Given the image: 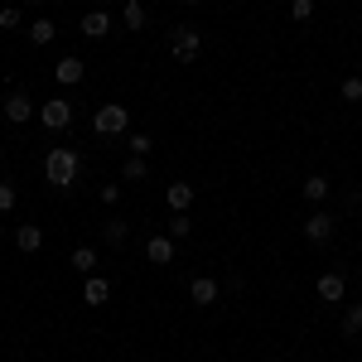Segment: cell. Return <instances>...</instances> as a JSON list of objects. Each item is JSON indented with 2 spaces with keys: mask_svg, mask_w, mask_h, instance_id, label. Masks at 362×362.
Instances as JSON below:
<instances>
[{
  "mask_svg": "<svg viewBox=\"0 0 362 362\" xmlns=\"http://www.w3.org/2000/svg\"><path fill=\"white\" fill-rule=\"evenodd\" d=\"M39 121H44V131H68V126H73V102H68V97H49V102H44V107H39Z\"/></svg>",
  "mask_w": 362,
  "mask_h": 362,
  "instance_id": "4",
  "label": "cell"
},
{
  "mask_svg": "<svg viewBox=\"0 0 362 362\" xmlns=\"http://www.w3.org/2000/svg\"><path fill=\"white\" fill-rule=\"evenodd\" d=\"M290 20L295 25H309L314 20V0H290Z\"/></svg>",
  "mask_w": 362,
  "mask_h": 362,
  "instance_id": "20",
  "label": "cell"
},
{
  "mask_svg": "<svg viewBox=\"0 0 362 362\" xmlns=\"http://www.w3.org/2000/svg\"><path fill=\"white\" fill-rule=\"evenodd\" d=\"M83 68H87L83 58H78V54H68V58H58L54 78H58V83H63V87H78V83H83Z\"/></svg>",
  "mask_w": 362,
  "mask_h": 362,
  "instance_id": "10",
  "label": "cell"
},
{
  "mask_svg": "<svg viewBox=\"0 0 362 362\" xmlns=\"http://www.w3.org/2000/svg\"><path fill=\"white\" fill-rule=\"evenodd\" d=\"M145 261H150V266H174V237H169V232L150 237V242H145Z\"/></svg>",
  "mask_w": 362,
  "mask_h": 362,
  "instance_id": "8",
  "label": "cell"
},
{
  "mask_svg": "<svg viewBox=\"0 0 362 362\" xmlns=\"http://www.w3.org/2000/svg\"><path fill=\"white\" fill-rule=\"evenodd\" d=\"M169 208H174V213H189V208H194V184H184V179L169 184Z\"/></svg>",
  "mask_w": 362,
  "mask_h": 362,
  "instance_id": "14",
  "label": "cell"
},
{
  "mask_svg": "<svg viewBox=\"0 0 362 362\" xmlns=\"http://www.w3.org/2000/svg\"><path fill=\"white\" fill-rule=\"evenodd\" d=\"M121 198V184H102V203H116Z\"/></svg>",
  "mask_w": 362,
  "mask_h": 362,
  "instance_id": "28",
  "label": "cell"
},
{
  "mask_svg": "<svg viewBox=\"0 0 362 362\" xmlns=\"http://www.w3.org/2000/svg\"><path fill=\"white\" fill-rule=\"evenodd\" d=\"M145 174H150V165H145L140 155H131V160H126V179H131V184H140Z\"/></svg>",
  "mask_w": 362,
  "mask_h": 362,
  "instance_id": "22",
  "label": "cell"
},
{
  "mask_svg": "<svg viewBox=\"0 0 362 362\" xmlns=\"http://www.w3.org/2000/svg\"><path fill=\"white\" fill-rule=\"evenodd\" d=\"M15 247L25 251V256H34V251L44 247V227H34V223H20V227H15Z\"/></svg>",
  "mask_w": 362,
  "mask_h": 362,
  "instance_id": "11",
  "label": "cell"
},
{
  "mask_svg": "<svg viewBox=\"0 0 362 362\" xmlns=\"http://www.w3.org/2000/svg\"><path fill=\"white\" fill-rule=\"evenodd\" d=\"M121 20H126V29H145V20H150V15H145V5H140V0H126Z\"/></svg>",
  "mask_w": 362,
  "mask_h": 362,
  "instance_id": "18",
  "label": "cell"
},
{
  "mask_svg": "<svg viewBox=\"0 0 362 362\" xmlns=\"http://www.w3.org/2000/svg\"><path fill=\"white\" fill-rule=\"evenodd\" d=\"M25 5H44V0H25Z\"/></svg>",
  "mask_w": 362,
  "mask_h": 362,
  "instance_id": "30",
  "label": "cell"
},
{
  "mask_svg": "<svg viewBox=\"0 0 362 362\" xmlns=\"http://www.w3.org/2000/svg\"><path fill=\"white\" fill-rule=\"evenodd\" d=\"M329 189H334V184H329L324 174H309V179H305V198H309V203H324Z\"/></svg>",
  "mask_w": 362,
  "mask_h": 362,
  "instance_id": "16",
  "label": "cell"
},
{
  "mask_svg": "<svg viewBox=\"0 0 362 362\" xmlns=\"http://www.w3.org/2000/svg\"><path fill=\"white\" fill-rule=\"evenodd\" d=\"M15 184H0V213H10V208H15Z\"/></svg>",
  "mask_w": 362,
  "mask_h": 362,
  "instance_id": "26",
  "label": "cell"
},
{
  "mask_svg": "<svg viewBox=\"0 0 362 362\" xmlns=\"http://www.w3.org/2000/svg\"><path fill=\"white\" fill-rule=\"evenodd\" d=\"M83 300L92 309L107 305V300H112V280H107V276H83Z\"/></svg>",
  "mask_w": 362,
  "mask_h": 362,
  "instance_id": "9",
  "label": "cell"
},
{
  "mask_svg": "<svg viewBox=\"0 0 362 362\" xmlns=\"http://www.w3.org/2000/svg\"><path fill=\"white\" fill-rule=\"evenodd\" d=\"M54 20H34V25H29V44H39V49H44V44H54Z\"/></svg>",
  "mask_w": 362,
  "mask_h": 362,
  "instance_id": "17",
  "label": "cell"
},
{
  "mask_svg": "<svg viewBox=\"0 0 362 362\" xmlns=\"http://www.w3.org/2000/svg\"><path fill=\"white\" fill-rule=\"evenodd\" d=\"M0 237H5V223H0Z\"/></svg>",
  "mask_w": 362,
  "mask_h": 362,
  "instance_id": "31",
  "label": "cell"
},
{
  "mask_svg": "<svg viewBox=\"0 0 362 362\" xmlns=\"http://www.w3.org/2000/svg\"><path fill=\"white\" fill-rule=\"evenodd\" d=\"M44 174H49L54 189H73V184L83 179V155H78L73 145H54L49 160H44Z\"/></svg>",
  "mask_w": 362,
  "mask_h": 362,
  "instance_id": "1",
  "label": "cell"
},
{
  "mask_svg": "<svg viewBox=\"0 0 362 362\" xmlns=\"http://www.w3.org/2000/svg\"><path fill=\"white\" fill-rule=\"evenodd\" d=\"M179 5H203V0H179Z\"/></svg>",
  "mask_w": 362,
  "mask_h": 362,
  "instance_id": "29",
  "label": "cell"
},
{
  "mask_svg": "<svg viewBox=\"0 0 362 362\" xmlns=\"http://www.w3.org/2000/svg\"><path fill=\"white\" fill-rule=\"evenodd\" d=\"M314 295H319L324 305H338V300L348 295V280L338 276V271H324V276H319V285H314Z\"/></svg>",
  "mask_w": 362,
  "mask_h": 362,
  "instance_id": "7",
  "label": "cell"
},
{
  "mask_svg": "<svg viewBox=\"0 0 362 362\" xmlns=\"http://www.w3.org/2000/svg\"><path fill=\"white\" fill-rule=\"evenodd\" d=\"M0 73H5V63H0Z\"/></svg>",
  "mask_w": 362,
  "mask_h": 362,
  "instance_id": "34",
  "label": "cell"
},
{
  "mask_svg": "<svg viewBox=\"0 0 362 362\" xmlns=\"http://www.w3.org/2000/svg\"><path fill=\"white\" fill-rule=\"evenodd\" d=\"M150 150H155V140L145 136V131H136V136H131V155H140V160H145Z\"/></svg>",
  "mask_w": 362,
  "mask_h": 362,
  "instance_id": "23",
  "label": "cell"
},
{
  "mask_svg": "<svg viewBox=\"0 0 362 362\" xmlns=\"http://www.w3.org/2000/svg\"><path fill=\"white\" fill-rule=\"evenodd\" d=\"M0 160H5V150H0Z\"/></svg>",
  "mask_w": 362,
  "mask_h": 362,
  "instance_id": "33",
  "label": "cell"
},
{
  "mask_svg": "<svg viewBox=\"0 0 362 362\" xmlns=\"http://www.w3.org/2000/svg\"><path fill=\"white\" fill-rule=\"evenodd\" d=\"M107 242L121 247V242H126V223H107Z\"/></svg>",
  "mask_w": 362,
  "mask_h": 362,
  "instance_id": "27",
  "label": "cell"
},
{
  "mask_svg": "<svg viewBox=\"0 0 362 362\" xmlns=\"http://www.w3.org/2000/svg\"><path fill=\"white\" fill-rule=\"evenodd\" d=\"M218 295H223V285H218V280H208V276H194V280H189V300H194L198 309L218 305Z\"/></svg>",
  "mask_w": 362,
  "mask_h": 362,
  "instance_id": "6",
  "label": "cell"
},
{
  "mask_svg": "<svg viewBox=\"0 0 362 362\" xmlns=\"http://www.w3.org/2000/svg\"><path fill=\"white\" fill-rule=\"evenodd\" d=\"M305 237L309 242H329V237H334V218H329V213H309L305 218Z\"/></svg>",
  "mask_w": 362,
  "mask_h": 362,
  "instance_id": "13",
  "label": "cell"
},
{
  "mask_svg": "<svg viewBox=\"0 0 362 362\" xmlns=\"http://www.w3.org/2000/svg\"><path fill=\"white\" fill-rule=\"evenodd\" d=\"M189 232H194V218H189V213H174V223H169V237L179 242V237H189Z\"/></svg>",
  "mask_w": 362,
  "mask_h": 362,
  "instance_id": "21",
  "label": "cell"
},
{
  "mask_svg": "<svg viewBox=\"0 0 362 362\" xmlns=\"http://www.w3.org/2000/svg\"><path fill=\"white\" fill-rule=\"evenodd\" d=\"M169 54H174V63H194L203 54V34L194 25H174L169 29Z\"/></svg>",
  "mask_w": 362,
  "mask_h": 362,
  "instance_id": "2",
  "label": "cell"
},
{
  "mask_svg": "<svg viewBox=\"0 0 362 362\" xmlns=\"http://www.w3.org/2000/svg\"><path fill=\"white\" fill-rule=\"evenodd\" d=\"M83 34L87 39H107V34H112V15H107V10H87L83 15Z\"/></svg>",
  "mask_w": 362,
  "mask_h": 362,
  "instance_id": "12",
  "label": "cell"
},
{
  "mask_svg": "<svg viewBox=\"0 0 362 362\" xmlns=\"http://www.w3.org/2000/svg\"><path fill=\"white\" fill-rule=\"evenodd\" d=\"M0 116H5L10 126H20V121H29V116H39V107L29 102L25 92H10V97H5V107H0Z\"/></svg>",
  "mask_w": 362,
  "mask_h": 362,
  "instance_id": "5",
  "label": "cell"
},
{
  "mask_svg": "<svg viewBox=\"0 0 362 362\" xmlns=\"http://www.w3.org/2000/svg\"><path fill=\"white\" fill-rule=\"evenodd\" d=\"M271 362H285V358H271Z\"/></svg>",
  "mask_w": 362,
  "mask_h": 362,
  "instance_id": "32",
  "label": "cell"
},
{
  "mask_svg": "<svg viewBox=\"0 0 362 362\" xmlns=\"http://www.w3.org/2000/svg\"><path fill=\"white\" fill-rule=\"evenodd\" d=\"M338 92H343V102H362V78H343Z\"/></svg>",
  "mask_w": 362,
  "mask_h": 362,
  "instance_id": "24",
  "label": "cell"
},
{
  "mask_svg": "<svg viewBox=\"0 0 362 362\" xmlns=\"http://www.w3.org/2000/svg\"><path fill=\"white\" fill-rule=\"evenodd\" d=\"M343 334L348 338L362 334V305H348V314H343Z\"/></svg>",
  "mask_w": 362,
  "mask_h": 362,
  "instance_id": "19",
  "label": "cell"
},
{
  "mask_svg": "<svg viewBox=\"0 0 362 362\" xmlns=\"http://www.w3.org/2000/svg\"><path fill=\"white\" fill-rule=\"evenodd\" d=\"M0 25H5V29H20V5H5V10H0Z\"/></svg>",
  "mask_w": 362,
  "mask_h": 362,
  "instance_id": "25",
  "label": "cell"
},
{
  "mask_svg": "<svg viewBox=\"0 0 362 362\" xmlns=\"http://www.w3.org/2000/svg\"><path fill=\"white\" fill-rule=\"evenodd\" d=\"M68 266H73L78 276H97V251H92V247H78L73 256H68Z\"/></svg>",
  "mask_w": 362,
  "mask_h": 362,
  "instance_id": "15",
  "label": "cell"
},
{
  "mask_svg": "<svg viewBox=\"0 0 362 362\" xmlns=\"http://www.w3.org/2000/svg\"><path fill=\"white\" fill-rule=\"evenodd\" d=\"M126 126H131V112H126V107H116V102H107V107H97V112H92V131H97V136H121Z\"/></svg>",
  "mask_w": 362,
  "mask_h": 362,
  "instance_id": "3",
  "label": "cell"
}]
</instances>
